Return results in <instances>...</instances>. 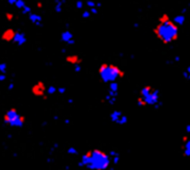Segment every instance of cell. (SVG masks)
Listing matches in <instances>:
<instances>
[{"label":"cell","mask_w":190,"mask_h":170,"mask_svg":"<svg viewBox=\"0 0 190 170\" xmlns=\"http://www.w3.org/2000/svg\"><path fill=\"white\" fill-rule=\"evenodd\" d=\"M153 34L162 44L168 45L176 42L179 38V27L171 19L168 13H163L153 28Z\"/></svg>","instance_id":"obj_1"},{"label":"cell","mask_w":190,"mask_h":170,"mask_svg":"<svg viewBox=\"0 0 190 170\" xmlns=\"http://www.w3.org/2000/svg\"><path fill=\"white\" fill-rule=\"evenodd\" d=\"M111 164L110 153L97 148L82 153L78 162V167L88 170H108Z\"/></svg>","instance_id":"obj_2"},{"label":"cell","mask_w":190,"mask_h":170,"mask_svg":"<svg viewBox=\"0 0 190 170\" xmlns=\"http://www.w3.org/2000/svg\"><path fill=\"white\" fill-rule=\"evenodd\" d=\"M97 76L102 82L110 84L125 77V71L113 63H101L97 68Z\"/></svg>","instance_id":"obj_3"},{"label":"cell","mask_w":190,"mask_h":170,"mask_svg":"<svg viewBox=\"0 0 190 170\" xmlns=\"http://www.w3.org/2000/svg\"><path fill=\"white\" fill-rule=\"evenodd\" d=\"M160 91L157 88H154L151 85H144L139 91V96L145 101L147 106H154L155 108L158 109L162 105V101H160Z\"/></svg>","instance_id":"obj_4"},{"label":"cell","mask_w":190,"mask_h":170,"mask_svg":"<svg viewBox=\"0 0 190 170\" xmlns=\"http://www.w3.org/2000/svg\"><path fill=\"white\" fill-rule=\"evenodd\" d=\"M3 121L7 125H9L12 128H22L26 123V118L20 113L17 108L11 107L9 110L6 111V113L3 116Z\"/></svg>","instance_id":"obj_5"},{"label":"cell","mask_w":190,"mask_h":170,"mask_svg":"<svg viewBox=\"0 0 190 170\" xmlns=\"http://www.w3.org/2000/svg\"><path fill=\"white\" fill-rule=\"evenodd\" d=\"M47 86L45 84V82L44 81H38L32 86L31 93L35 97L42 98L44 100H47Z\"/></svg>","instance_id":"obj_6"},{"label":"cell","mask_w":190,"mask_h":170,"mask_svg":"<svg viewBox=\"0 0 190 170\" xmlns=\"http://www.w3.org/2000/svg\"><path fill=\"white\" fill-rule=\"evenodd\" d=\"M16 34V31L14 29L12 28H9L5 30L1 34V39L3 41H5L7 43H9V42H13L14 40V37Z\"/></svg>","instance_id":"obj_7"},{"label":"cell","mask_w":190,"mask_h":170,"mask_svg":"<svg viewBox=\"0 0 190 170\" xmlns=\"http://www.w3.org/2000/svg\"><path fill=\"white\" fill-rule=\"evenodd\" d=\"M65 61L66 63H68L69 65H82V57H80V56L76 55V54H72V55H68L65 57Z\"/></svg>","instance_id":"obj_8"},{"label":"cell","mask_w":190,"mask_h":170,"mask_svg":"<svg viewBox=\"0 0 190 170\" xmlns=\"http://www.w3.org/2000/svg\"><path fill=\"white\" fill-rule=\"evenodd\" d=\"M29 20L34 23L35 26L37 27H42L43 26V17L38 13H35V12H32V13L28 16Z\"/></svg>","instance_id":"obj_9"},{"label":"cell","mask_w":190,"mask_h":170,"mask_svg":"<svg viewBox=\"0 0 190 170\" xmlns=\"http://www.w3.org/2000/svg\"><path fill=\"white\" fill-rule=\"evenodd\" d=\"M13 43L18 44L19 46H22L27 43V37L26 34L23 32H16V34L14 37Z\"/></svg>","instance_id":"obj_10"},{"label":"cell","mask_w":190,"mask_h":170,"mask_svg":"<svg viewBox=\"0 0 190 170\" xmlns=\"http://www.w3.org/2000/svg\"><path fill=\"white\" fill-rule=\"evenodd\" d=\"M125 113L122 110L120 109H116V110H113L111 113L110 114V119L111 122H113L115 124H119L120 120H121V118H122V116L124 115Z\"/></svg>","instance_id":"obj_11"},{"label":"cell","mask_w":190,"mask_h":170,"mask_svg":"<svg viewBox=\"0 0 190 170\" xmlns=\"http://www.w3.org/2000/svg\"><path fill=\"white\" fill-rule=\"evenodd\" d=\"M183 142V153L185 157H190V138L188 136L182 137Z\"/></svg>","instance_id":"obj_12"},{"label":"cell","mask_w":190,"mask_h":170,"mask_svg":"<svg viewBox=\"0 0 190 170\" xmlns=\"http://www.w3.org/2000/svg\"><path fill=\"white\" fill-rule=\"evenodd\" d=\"M60 39H61V41H62L63 43L68 44L71 40L74 39V34H73V32L72 31L65 30V31H63L62 32H61Z\"/></svg>","instance_id":"obj_13"},{"label":"cell","mask_w":190,"mask_h":170,"mask_svg":"<svg viewBox=\"0 0 190 170\" xmlns=\"http://www.w3.org/2000/svg\"><path fill=\"white\" fill-rule=\"evenodd\" d=\"M119 88H120V85H119V83L117 81L111 82V83L109 84V93L111 94V95H113V96L118 97Z\"/></svg>","instance_id":"obj_14"},{"label":"cell","mask_w":190,"mask_h":170,"mask_svg":"<svg viewBox=\"0 0 190 170\" xmlns=\"http://www.w3.org/2000/svg\"><path fill=\"white\" fill-rule=\"evenodd\" d=\"M185 19H187L185 16L180 13V14L176 15V16H174V17H173L172 22H174L176 25L179 27V26H183V25H184L185 22Z\"/></svg>","instance_id":"obj_15"},{"label":"cell","mask_w":190,"mask_h":170,"mask_svg":"<svg viewBox=\"0 0 190 170\" xmlns=\"http://www.w3.org/2000/svg\"><path fill=\"white\" fill-rule=\"evenodd\" d=\"M110 156L111 158V162H112V164L114 165H119L120 163V153L116 150H111L110 153Z\"/></svg>","instance_id":"obj_16"},{"label":"cell","mask_w":190,"mask_h":170,"mask_svg":"<svg viewBox=\"0 0 190 170\" xmlns=\"http://www.w3.org/2000/svg\"><path fill=\"white\" fill-rule=\"evenodd\" d=\"M104 101H105L107 103H109V105H113L114 103H116V101H117V97H116V96H113V95H111V94H110V93H108L105 95Z\"/></svg>","instance_id":"obj_17"},{"label":"cell","mask_w":190,"mask_h":170,"mask_svg":"<svg viewBox=\"0 0 190 170\" xmlns=\"http://www.w3.org/2000/svg\"><path fill=\"white\" fill-rule=\"evenodd\" d=\"M63 1H57L54 5V11L57 14H60L63 11Z\"/></svg>","instance_id":"obj_18"},{"label":"cell","mask_w":190,"mask_h":170,"mask_svg":"<svg viewBox=\"0 0 190 170\" xmlns=\"http://www.w3.org/2000/svg\"><path fill=\"white\" fill-rule=\"evenodd\" d=\"M57 92V88L55 86V85H49L47 86V95H54Z\"/></svg>","instance_id":"obj_19"},{"label":"cell","mask_w":190,"mask_h":170,"mask_svg":"<svg viewBox=\"0 0 190 170\" xmlns=\"http://www.w3.org/2000/svg\"><path fill=\"white\" fill-rule=\"evenodd\" d=\"M17 9H23L24 7H25L26 6H27V4H26V2H24V1H22V0H16V3H15V5H14Z\"/></svg>","instance_id":"obj_20"},{"label":"cell","mask_w":190,"mask_h":170,"mask_svg":"<svg viewBox=\"0 0 190 170\" xmlns=\"http://www.w3.org/2000/svg\"><path fill=\"white\" fill-rule=\"evenodd\" d=\"M136 105H137L138 107H141V108H144V107L147 106L145 101H144L140 96H138L137 98H136Z\"/></svg>","instance_id":"obj_21"},{"label":"cell","mask_w":190,"mask_h":170,"mask_svg":"<svg viewBox=\"0 0 190 170\" xmlns=\"http://www.w3.org/2000/svg\"><path fill=\"white\" fill-rule=\"evenodd\" d=\"M91 16H92V14H91L90 9H85V10H84V11L82 12L81 17L84 19H88L91 17Z\"/></svg>","instance_id":"obj_22"},{"label":"cell","mask_w":190,"mask_h":170,"mask_svg":"<svg viewBox=\"0 0 190 170\" xmlns=\"http://www.w3.org/2000/svg\"><path fill=\"white\" fill-rule=\"evenodd\" d=\"M67 153H69V155H77V153H78V150H77L76 147L70 146V147L67 149Z\"/></svg>","instance_id":"obj_23"},{"label":"cell","mask_w":190,"mask_h":170,"mask_svg":"<svg viewBox=\"0 0 190 170\" xmlns=\"http://www.w3.org/2000/svg\"><path fill=\"white\" fill-rule=\"evenodd\" d=\"M85 4V3L82 2V1H81V0H78V1H76V2H75V7H76V9H78V10L82 9H84Z\"/></svg>","instance_id":"obj_24"},{"label":"cell","mask_w":190,"mask_h":170,"mask_svg":"<svg viewBox=\"0 0 190 170\" xmlns=\"http://www.w3.org/2000/svg\"><path fill=\"white\" fill-rule=\"evenodd\" d=\"M22 14H24V15H28V16H29V15H30V14L32 13V7H31L30 6H28V5H27V6L22 10Z\"/></svg>","instance_id":"obj_25"},{"label":"cell","mask_w":190,"mask_h":170,"mask_svg":"<svg viewBox=\"0 0 190 170\" xmlns=\"http://www.w3.org/2000/svg\"><path fill=\"white\" fill-rule=\"evenodd\" d=\"M7 69V66L6 63H0V72L2 74H5Z\"/></svg>","instance_id":"obj_26"},{"label":"cell","mask_w":190,"mask_h":170,"mask_svg":"<svg viewBox=\"0 0 190 170\" xmlns=\"http://www.w3.org/2000/svg\"><path fill=\"white\" fill-rule=\"evenodd\" d=\"M85 5L87 6L88 7H90V9H93V7H96L97 3H95V2H93V1H86V2H85Z\"/></svg>","instance_id":"obj_27"},{"label":"cell","mask_w":190,"mask_h":170,"mask_svg":"<svg viewBox=\"0 0 190 170\" xmlns=\"http://www.w3.org/2000/svg\"><path fill=\"white\" fill-rule=\"evenodd\" d=\"M6 19L9 20V22H11V20L14 19V14L9 13V12H7L6 13Z\"/></svg>","instance_id":"obj_28"},{"label":"cell","mask_w":190,"mask_h":170,"mask_svg":"<svg viewBox=\"0 0 190 170\" xmlns=\"http://www.w3.org/2000/svg\"><path fill=\"white\" fill-rule=\"evenodd\" d=\"M35 7H36V9H43L45 5H44V3L42 1H37L36 4H35Z\"/></svg>","instance_id":"obj_29"},{"label":"cell","mask_w":190,"mask_h":170,"mask_svg":"<svg viewBox=\"0 0 190 170\" xmlns=\"http://www.w3.org/2000/svg\"><path fill=\"white\" fill-rule=\"evenodd\" d=\"M73 69L76 73H80L82 70V65H76L73 67Z\"/></svg>","instance_id":"obj_30"},{"label":"cell","mask_w":190,"mask_h":170,"mask_svg":"<svg viewBox=\"0 0 190 170\" xmlns=\"http://www.w3.org/2000/svg\"><path fill=\"white\" fill-rule=\"evenodd\" d=\"M90 12L92 15H97L98 12H99V9L96 7H93V9H90Z\"/></svg>","instance_id":"obj_31"},{"label":"cell","mask_w":190,"mask_h":170,"mask_svg":"<svg viewBox=\"0 0 190 170\" xmlns=\"http://www.w3.org/2000/svg\"><path fill=\"white\" fill-rule=\"evenodd\" d=\"M57 93H59L60 94H64L65 93H66V88L65 87H59V88H57Z\"/></svg>","instance_id":"obj_32"},{"label":"cell","mask_w":190,"mask_h":170,"mask_svg":"<svg viewBox=\"0 0 190 170\" xmlns=\"http://www.w3.org/2000/svg\"><path fill=\"white\" fill-rule=\"evenodd\" d=\"M7 79V76H6V74H0V81H4Z\"/></svg>","instance_id":"obj_33"},{"label":"cell","mask_w":190,"mask_h":170,"mask_svg":"<svg viewBox=\"0 0 190 170\" xmlns=\"http://www.w3.org/2000/svg\"><path fill=\"white\" fill-rule=\"evenodd\" d=\"M185 131H187V134H190V124H187V125L185 126Z\"/></svg>","instance_id":"obj_34"},{"label":"cell","mask_w":190,"mask_h":170,"mask_svg":"<svg viewBox=\"0 0 190 170\" xmlns=\"http://www.w3.org/2000/svg\"><path fill=\"white\" fill-rule=\"evenodd\" d=\"M185 71H187V73L188 80H190V66H188V67L187 68V69H185Z\"/></svg>","instance_id":"obj_35"},{"label":"cell","mask_w":190,"mask_h":170,"mask_svg":"<svg viewBox=\"0 0 190 170\" xmlns=\"http://www.w3.org/2000/svg\"><path fill=\"white\" fill-rule=\"evenodd\" d=\"M75 42H76L75 39H72V40L70 41V42L67 44H69V45H74V44H75Z\"/></svg>","instance_id":"obj_36"},{"label":"cell","mask_w":190,"mask_h":170,"mask_svg":"<svg viewBox=\"0 0 190 170\" xmlns=\"http://www.w3.org/2000/svg\"><path fill=\"white\" fill-rule=\"evenodd\" d=\"M7 89H9V91L13 90V89H14V83H12V82H11V83H9V87H7Z\"/></svg>","instance_id":"obj_37"},{"label":"cell","mask_w":190,"mask_h":170,"mask_svg":"<svg viewBox=\"0 0 190 170\" xmlns=\"http://www.w3.org/2000/svg\"><path fill=\"white\" fill-rule=\"evenodd\" d=\"M67 103H70V105H72V103H73V98L69 97V98L67 99Z\"/></svg>","instance_id":"obj_38"},{"label":"cell","mask_w":190,"mask_h":170,"mask_svg":"<svg viewBox=\"0 0 190 170\" xmlns=\"http://www.w3.org/2000/svg\"><path fill=\"white\" fill-rule=\"evenodd\" d=\"M64 122H65V124H67V125H69V124H71L72 120H71V119H69V118H66V119L64 120Z\"/></svg>","instance_id":"obj_39"},{"label":"cell","mask_w":190,"mask_h":170,"mask_svg":"<svg viewBox=\"0 0 190 170\" xmlns=\"http://www.w3.org/2000/svg\"><path fill=\"white\" fill-rule=\"evenodd\" d=\"M174 61L177 62V63H179V62H180V56H175V57H174Z\"/></svg>","instance_id":"obj_40"},{"label":"cell","mask_w":190,"mask_h":170,"mask_svg":"<svg viewBox=\"0 0 190 170\" xmlns=\"http://www.w3.org/2000/svg\"><path fill=\"white\" fill-rule=\"evenodd\" d=\"M7 3H9V4H12V5H15L16 0H9V1H7Z\"/></svg>","instance_id":"obj_41"},{"label":"cell","mask_w":190,"mask_h":170,"mask_svg":"<svg viewBox=\"0 0 190 170\" xmlns=\"http://www.w3.org/2000/svg\"><path fill=\"white\" fill-rule=\"evenodd\" d=\"M53 148H55V149L59 148V143H57V142H54V143H53Z\"/></svg>","instance_id":"obj_42"},{"label":"cell","mask_w":190,"mask_h":170,"mask_svg":"<svg viewBox=\"0 0 190 170\" xmlns=\"http://www.w3.org/2000/svg\"><path fill=\"white\" fill-rule=\"evenodd\" d=\"M97 9H99V7H102V4H100V3H97V6H96Z\"/></svg>","instance_id":"obj_43"},{"label":"cell","mask_w":190,"mask_h":170,"mask_svg":"<svg viewBox=\"0 0 190 170\" xmlns=\"http://www.w3.org/2000/svg\"><path fill=\"white\" fill-rule=\"evenodd\" d=\"M133 26L135 27V28H137V27H139V24H138V23H134V24H133Z\"/></svg>","instance_id":"obj_44"}]
</instances>
